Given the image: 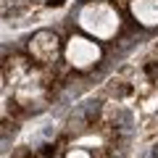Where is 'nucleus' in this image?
Instances as JSON below:
<instances>
[{"label": "nucleus", "instance_id": "1", "mask_svg": "<svg viewBox=\"0 0 158 158\" xmlns=\"http://www.w3.org/2000/svg\"><path fill=\"white\" fill-rule=\"evenodd\" d=\"M145 74H148L150 79H156V74H158V63H148V66H145Z\"/></svg>", "mask_w": 158, "mask_h": 158}, {"label": "nucleus", "instance_id": "2", "mask_svg": "<svg viewBox=\"0 0 158 158\" xmlns=\"http://www.w3.org/2000/svg\"><path fill=\"white\" fill-rule=\"evenodd\" d=\"M42 156H45V158L56 156V145H45V148H42Z\"/></svg>", "mask_w": 158, "mask_h": 158}, {"label": "nucleus", "instance_id": "3", "mask_svg": "<svg viewBox=\"0 0 158 158\" xmlns=\"http://www.w3.org/2000/svg\"><path fill=\"white\" fill-rule=\"evenodd\" d=\"M48 6H50V8H58V6H63V0H48Z\"/></svg>", "mask_w": 158, "mask_h": 158}]
</instances>
